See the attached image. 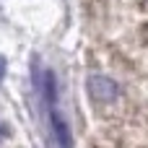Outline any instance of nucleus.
Returning a JSON list of instances; mask_svg holds the SVG:
<instances>
[{"label":"nucleus","instance_id":"3","mask_svg":"<svg viewBox=\"0 0 148 148\" xmlns=\"http://www.w3.org/2000/svg\"><path fill=\"white\" fill-rule=\"evenodd\" d=\"M5 70H8V62H5V57L0 55V83H3V78H5Z\"/></svg>","mask_w":148,"mask_h":148},{"label":"nucleus","instance_id":"2","mask_svg":"<svg viewBox=\"0 0 148 148\" xmlns=\"http://www.w3.org/2000/svg\"><path fill=\"white\" fill-rule=\"evenodd\" d=\"M47 112H49L52 133H55V138H57V148H73V138H70V130H68V122L62 120V114L55 109V104L47 107Z\"/></svg>","mask_w":148,"mask_h":148},{"label":"nucleus","instance_id":"1","mask_svg":"<svg viewBox=\"0 0 148 148\" xmlns=\"http://www.w3.org/2000/svg\"><path fill=\"white\" fill-rule=\"evenodd\" d=\"M86 88H88L94 101H104V104H109L120 96V86L109 75H101V73H91L88 81H86Z\"/></svg>","mask_w":148,"mask_h":148}]
</instances>
